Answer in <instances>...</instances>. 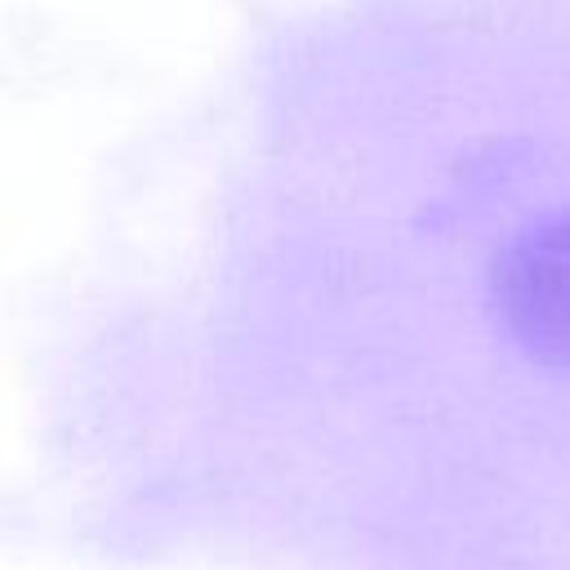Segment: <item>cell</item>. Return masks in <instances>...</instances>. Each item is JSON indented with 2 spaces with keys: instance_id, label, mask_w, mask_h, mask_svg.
<instances>
[{
  "instance_id": "1",
  "label": "cell",
  "mask_w": 570,
  "mask_h": 570,
  "mask_svg": "<svg viewBox=\"0 0 570 570\" xmlns=\"http://www.w3.org/2000/svg\"><path fill=\"white\" fill-rule=\"evenodd\" d=\"M503 325L543 361L570 365V209L525 227L494 263Z\"/></svg>"
}]
</instances>
